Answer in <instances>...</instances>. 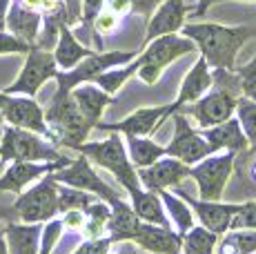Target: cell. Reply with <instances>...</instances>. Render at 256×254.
Masks as SVG:
<instances>
[{
    "instance_id": "22",
    "label": "cell",
    "mask_w": 256,
    "mask_h": 254,
    "mask_svg": "<svg viewBox=\"0 0 256 254\" xmlns=\"http://www.w3.org/2000/svg\"><path fill=\"white\" fill-rule=\"evenodd\" d=\"M40 27H42L40 14L27 9L20 0H12V7H9L7 16H4V29H7L12 36L20 38L27 45H36Z\"/></svg>"
},
{
    "instance_id": "11",
    "label": "cell",
    "mask_w": 256,
    "mask_h": 254,
    "mask_svg": "<svg viewBox=\"0 0 256 254\" xmlns=\"http://www.w3.org/2000/svg\"><path fill=\"white\" fill-rule=\"evenodd\" d=\"M52 176H54L56 183H60V185H70V188L85 190V192L96 194V196L100 198V201H105V203H112L114 198L120 196L114 188H110L105 180L98 176V172L94 170L90 158L82 156V154H78V158H74L70 165L56 170Z\"/></svg>"
},
{
    "instance_id": "25",
    "label": "cell",
    "mask_w": 256,
    "mask_h": 254,
    "mask_svg": "<svg viewBox=\"0 0 256 254\" xmlns=\"http://www.w3.org/2000/svg\"><path fill=\"white\" fill-rule=\"evenodd\" d=\"M52 54H54V60H56L58 70L67 72V70H72V67H76L82 58L92 56L94 52L74 36L70 25H60V29H58V40H56V45H54Z\"/></svg>"
},
{
    "instance_id": "47",
    "label": "cell",
    "mask_w": 256,
    "mask_h": 254,
    "mask_svg": "<svg viewBox=\"0 0 256 254\" xmlns=\"http://www.w3.org/2000/svg\"><path fill=\"white\" fill-rule=\"evenodd\" d=\"M210 9H212L210 0H198V2H196V9H194V12H190L187 16H190V20H198V18H203L205 14L210 12Z\"/></svg>"
},
{
    "instance_id": "23",
    "label": "cell",
    "mask_w": 256,
    "mask_h": 254,
    "mask_svg": "<svg viewBox=\"0 0 256 254\" xmlns=\"http://www.w3.org/2000/svg\"><path fill=\"white\" fill-rule=\"evenodd\" d=\"M110 221H107V236L112 238V243L116 241H134L136 232H138L140 218L136 216V212L132 210V205L122 196L114 198L110 203Z\"/></svg>"
},
{
    "instance_id": "9",
    "label": "cell",
    "mask_w": 256,
    "mask_h": 254,
    "mask_svg": "<svg viewBox=\"0 0 256 254\" xmlns=\"http://www.w3.org/2000/svg\"><path fill=\"white\" fill-rule=\"evenodd\" d=\"M24 65L20 70L18 78L2 90L4 94H18V96H29V98H36V94L40 92V87L47 80L56 78L58 74V65L54 60V54L49 50H40V47L34 45L32 50L24 54Z\"/></svg>"
},
{
    "instance_id": "31",
    "label": "cell",
    "mask_w": 256,
    "mask_h": 254,
    "mask_svg": "<svg viewBox=\"0 0 256 254\" xmlns=\"http://www.w3.org/2000/svg\"><path fill=\"white\" fill-rule=\"evenodd\" d=\"M110 203L105 201H94L92 205H87L82 210L85 214V223H82L80 232L85 238H98V236H105L107 232V221H110Z\"/></svg>"
},
{
    "instance_id": "16",
    "label": "cell",
    "mask_w": 256,
    "mask_h": 254,
    "mask_svg": "<svg viewBox=\"0 0 256 254\" xmlns=\"http://www.w3.org/2000/svg\"><path fill=\"white\" fill-rule=\"evenodd\" d=\"M136 174H138V180L145 190H150V192H160V190L178 188V185L190 176V165L180 163L178 158H172V156H163V158H158L156 163L136 170Z\"/></svg>"
},
{
    "instance_id": "17",
    "label": "cell",
    "mask_w": 256,
    "mask_h": 254,
    "mask_svg": "<svg viewBox=\"0 0 256 254\" xmlns=\"http://www.w3.org/2000/svg\"><path fill=\"white\" fill-rule=\"evenodd\" d=\"M174 194H178L183 201L190 205L192 210L196 212V216H198L200 226L208 228L210 232L214 234H225L230 230V223H232L234 214L240 210L238 203H220V201H200V198H194L190 196V194H185L180 188H174L172 190Z\"/></svg>"
},
{
    "instance_id": "1",
    "label": "cell",
    "mask_w": 256,
    "mask_h": 254,
    "mask_svg": "<svg viewBox=\"0 0 256 254\" xmlns=\"http://www.w3.org/2000/svg\"><path fill=\"white\" fill-rule=\"evenodd\" d=\"M180 36L194 42L196 52H200L210 70L234 72L236 56L245 42L256 36V32L248 25L225 27L218 22H190V25H183Z\"/></svg>"
},
{
    "instance_id": "49",
    "label": "cell",
    "mask_w": 256,
    "mask_h": 254,
    "mask_svg": "<svg viewBox=\"0 0 256 254\" xmlns=\"http://www.w3.org/2000/svg\"><path fill=\"white\" fill-rule=\"evenodd\" d=\"M9 7H12V0H0V27H4V16H7Z\"/></svg>"
},
{
    "instance_id": "30",
    "label": "cell",
    "mask_w": 256,
    "mask_h": 254,
    "mask_svg": "<svg viewBox=\"0 0 256 254\" xmlns=\"http://www.w3.org/2000/svg\"><path fill=\"white\" fill-rule=\"evenodd\" d=\"M216 250V254H256V230H228Z\"/></svg>"
},
{
    "instance_id": "39",
    "label": "cell",
    "mask_w": 256,
    "mask_h": 254,
    "mask_svg": "<svg viewBox=\"0 0 256 254\" xmlns=\"http://www.w3.org/2000/svg\"><path fill=\"white\" fill-rule=\"evenodd\" d=\"M230 230H256V201L240 203V210L234 214Z\"/></svg>"
},
{
    "instance_id": "26",
    "label": "cell",
    "mask_w": 256,
    "mask_h": 254,
    "mask_svg": "<svg viewBox=\"0 0 256 254\" xmlns=\"http://www.w3.org/2000/svg\"><path fill=\"white\" fill-rule=\"evenodd\" d=\"M130 198H132V210L136 212V216L145 223H154V226H163V228H172V221L167 216L165 208H163V201H160L158 192H150L140 185L136 188L134 192H130Z\"/></svg>"
},
{
    "instance_id": "44",
    "label": "cell",
    "mask_w": 256,
    "mask_h": 254,
    "mask_svg": "<svg viewBox=\"0 0 256 254\" xmlns=\"http://www.w3.org/2000/svg\"><path fill=\"white\" fill-rule=\"evenodd\" d=\"M132 2V12L140 14V16H145L147 20H150V16L154 14V9L158 7L163 0H130Z\"/></svg>"
},
{
    "instance_id": "46",
    "label": "cell",
    "mask_w": 256,
    "mask_h": 254,
    "mask_svg": "<svg viewBox=\"0 0 256 254\" xmlns=\"http://www.w3.org/2000/svg\"><path fill=\"white\" fill-rule=\"evenodd\" d=\"M105 9H110L112 14H116L120 18L132 12V2L130 0H105Z\"/></svg>"
},
{
    "instance_id": "8",
    "label": "cell",
    "mask_w": 256,
    "mask_h": 254,
    "mask_svg": "<svg viewBox=\"0 0 256 254\" xmlns=\"http://www.w3.org/2000/svg\"><path fill=\"white\" fill-rule=\"evenodd\" d=\"M138 56V52H94L92 56L82 58L76 67L67 72L58 70L56 74V82H58V94H67L72 92L76 85H82V82H92L94 78L102 72L112 70V67H120L127 65L130 60Z\"/></svg>"
},
{
    "instance_id": "10",
    "label": "cell",
    "mask_w": 256,
    "mask_h": 254,
    "mask_svg": "<svg viewBox=\"0 0 256 254\" xmlns=\"http://www.w3.org/2000/svg\"><path fill=\"white\" fill-rule=\"evenodd\" d=\"M236 154H216L205 156L196 165H190V176L198 185V198L200 201H220L225 192L230 176L234 170Z\"/></svg>"
},
{
    "instance_id": "51",
    "label": "cell",
    "mask_w": 256,
    "mask_h": 254,
    "mask_svg": "<svg viewBox=\"0 0 256 254\" xmlns=\"http://www.w3.org/2000/svg\"><path fill=\"white\" fill-rule=\"evenodd\" d=\"M2 100H4V94H2V92H0V125L4 123V120H2Z\"/></svg>"
},
{
    "instance_id": "45",
    "label": "cell",
    "mask_w": 256,
    "mask_h": 254,
    "mask_svg": "<svg viewBox=\"0 0 256 254\" xmlns=\"http://www.w3.org/2000/svg\"><path fill=\"white\" fill-rule=\"evenodd\" d=\"M65 4V14H67V25H76L80 22V0H62Z\"/></svg>"
},
{
    "instance_id": "48",
    "label": "cell",
    "mask_w": 256,
    "mask_h": 254,
    "mask_svg": "<svg viewBox=\"0 0 256 254\" xmlns=\"http://www.w3.org/2000/svg\"><path fill=\"white\" fill-rule=\"evenodd\" d=\"M116 254H138V252H136V248L132 241H122V246L116 250Z\"/></svg>"
},
{
    "instance_id": "38",
    "label": "cell",
    "mask_w": 256,
    "mask_h": 254,
    "mask_svg": "<svg viewBox=\"0 0 256 254\" xmlns=\"http://www.w3.org/2000/svg\"><path fill=\"white\" fill-rule=\"evenodd\" d=\"M116 27H118V16L112 14L110 9H102L96 16V20H94V25H92V36H94V40H96L98 52H102V36L112 34Z\"/></svg>"
},
{
    "instance_id": "54",
    "label": "cell",
    "mask_w": 256,
    "mask_h": 254,
    "mask_svg": "<svg viewBox=\"0 0 256 254\" xmlns=\"http://www.w3.org/2000/svg\"><path fill=\"white\" fill-rule=\"evenodd\" d=\"M0 29H4V27H0Z\"/></svg>"
},
{
    "instance_id": "3",
    "label": "cell",
    "mask_w": 256,
    "mask_h": 254,
    "mask_svg": "<svg viewBox=\"0 0 256 254\" xmlns=\"http://www.w3.org/2000/svg\"><path fill=\"white\" fill-rule=\"evenodd\" d=\"M74 152L82 154L90 158V163L98 165V168L107 170L112 174L118 185L125 190L127 194L134 192L136 188H140L138 174H136V168L132 165L130 156H127V148L122 136L118 134H110L105 140H94V143H80Z\"/></svg>"
},
{
    "instance_id": "6",
    "label": "cell",
    "mask_w": 256,
    "mask_h": 254,
    "mask_svg": "<svg viewBox=\"0 0 256 254\" xmlns=\"http://www.w3.org/2000/svg\"><path fill=\"white\" fill-rule=\"evenodd\" d=\"M70 156L58 152L54 143L34 134V132L20 130V127L4 125L2 138H0V163H14V160H67Z\"/></svg>"
},
{
    "instance_id": "37",
    "label": "cell",
    "mask_w": 256,
    "mask_h": 254,
    "mask_svg": "<svg viewBox=\"0 0 256 254\" xmlns=\"http://www.w3.org/2000/svg\"><path fill=\"white\" fill-rule=\"evenodd\" d=\"M234 74H236V78H238L240 96H245V98L256 102V56L248 62V65H243V67L236 65Z\"/></svg>"
},
{
    "instance_id": "32",
    "label": "cell",
    "mask_w": 256,
    "mask_h": 254,
    "mask_svg": "<svg viewBox=\"0 0 256 254\" xmlns=\"http://www.w3.org/2000/svg\"><path fill=\"white\" fill-rule=\"evenodd\" d=\"M138 67H140V60H138V56H136L134 60H130L127 65L112 67V70H107V72H102V74H98L92 82L100 87L102 92H107V94H116V92L120 90V87L125 85V82L130 80L132 76H136Z\"/></svg>"
},
{
    "instance_id": "18",
    "label": "cell",
    "mask_w": 256,
    "mask_h": 254,
    "mask_svg": "<svg viewBox=\"0 0 256 254\" xmlns=\"http://www.w3.org/2000/svg\"><path fill=\"white\" fill-rule=\"evenodd\" d=\"M187 14H190V7L185 0H163L147 20L145 42L165 34H178L187 20Z\"/></svg>"
},
{
    "instance_id": "50",
    "label": "cell",
    "mask_w": 256,
    "mask_h": 254,
    "mask_svg": "<svg viewBox=\"0 0 256 254\" xmlns=\"http://www.w3.org/2000/svg\"><path fill=\"white\" fill-rule=\"evenodd\" d=\"M0 254H9L7 250V238H4V230L0 228Z\"/></svg>"
},
{
    "instance_id": "2",
    "label": "cell",
    "mask_w": 256,
    "mask_h": 254,
    "mask_svg": "<svg viewBox=\"0 0 256 254\" xmlns=\"http://www.w3.org/2000/svg\"><path fill=\"white\" fill-rule=\"evenodd\" d=\"M212 76H214V85L208 94H203L192 105L180 107V112L190 114L203 130L232 118L236 112V100L240 96V85L234 72L212 70Z\"/></svg>"
},
{
    "instance_id": "43",
    "label": "cell",
    "mask_w": 256,
    "mask_h": 254,
    "mask_svg": "<svg viewBox=\"0 0 256 254\" xmlns=\"http://www.w3.org/2000/svg\"><path fill=\"white\" fill-rule=\"evenodd\" d=\"M60 221L67 230H80L85 223V214H82V210H70V212H62Z\"/></svg>"
},
{
    "instance_id": "41",
    "label": "cell",
    "mask_w": 256,
    "mask_h": 254,
    "mask_svg": "<svg viewBox=\"0 0 256 254\" xmlns=\"http://www.w3.org/2000/svg\"><path fill=\"white\" fill-rule=\"evenodd\" d=\"M32 47L34 45H27L20 38H16L9 32L0 29V56H4V54H27Z\"/></svg>"
},
{
    "instance_id": "12",
    "label": "cell",
    "mask_w": 256,
    "mask_h": 254,
    "mask_svg": "<svg viewBox=\"0 0 256 254\" xmlns=\"http://www.w3.org/2000/svg\"><path fill=\"white\" fill-rule=\"evenodd\" d=\"M4 94V92H2ZM2 120L12 127H20V130L34 132V134L52 140V132L45 120V110L38 105L36 98L29 96H18V94H4L2 100Z\"/></svg>"
},
{
    "instance_id": "40",
    "label": "cell",
    "mask_w": 256,
    "mask_h": 254,
    "mask_svg": "<svg viewBox=\"0 0 256 254\" xmlns=\"http://www.w3.org/2000/svg\"><path fill=\"white\" fill-rule=\"evenodd\" d=\"M110 250H112V238L98 236V238H85L72 254H110Z\"/></svg>"
},
{
    "instance_id": "14",
    "label": "cell",
    "mask_w": 256,
    "mask_h": 254,
    "mask_svg": "<svg viewBox=\"0 0 256 254\" xmlns=\"http://www.w3.org/2000/svg\"><path fill=\"white\" fill-rule=\"evenodd\" d=\"M174 112H178V105L176 102H170V105H156V107H140V110L132 112L130 116H125L118 123H98L96 130L100 132H118V134L125 136H150L154 134L160 127L165 118H170Z\"/></svg>"
},
{
    "instance_id": "7",
    "label": "cell",
    "mask_w": 256,
    "mask_h": 254,
    "mask_svg": "<svg viewBox=\"0 0 256 254\" xmlns=\"http://www.w3.org/2000/svg\"><path fill=\"white\" fill-rule=\"evenodd\" d=\"M52 174H45L32 183L29 190L18 194L12 212L20 218V223H47L49 218L58 216V183Z\"/></svg>"
},
{
    "instance_id": "36",
    "label": "cell",
    "mask_w": 256,
    "mask_h": 254,
    "mask_svg": "<svg viewBox=\"0 0 256 254\" xmlns=\"http://www.w3.org/2000/svg\"><path fill=\"white\" fill-rule=\"evenodd\" d=\"M62 221L58 216L49 218L47 223H42V232H40V246H38V254H52L54 248L58 246V241H60L62 236Z\"/></svg>"
},
{
    "instance_id": "28",
    "label": "cell",
    "mask_w": 256,
    "mask_h": 254,
    "mask_svg": "<svg viewBox=\"0 0 256 254\" xmlns=\"http://www.w3.org/2000/svg\"><path fill=\"white\" fill-rule=\"evenodd\" d=\"M125 148H127V156H130L132 165L138 170L156 163L158 158L165 156V148L156 145L154 140H150L147 136H127Z\"/></svg>"
},
{
    "instance_id": "21",
    "label": "cell",
    "mask_w": 256,
    "mask_h": 254,
    "mask_svg": "<svg viewBox=\"0 0 256 254\" xmlns=\"http://www.w3.org/2000/svg\"><path fill=\"white\" fill-rule=\"evenodd\" d=\"M203 138L208 140L212 154L220 152V150H228V152H232L236 156L250 154V143H248V138H245L236 116H232V118L223 120V123H218L214 127H208V130L203 132Z\"/></svg>"
},
{
    "instance_id": "4",
    "label": "cell",
    "mask_w": 256,
    "mask_h": 254,
    "mask_svg": "<svg viewBox=\"0 0 256 254\" xmlns=\"http://www.w3.org/2000/svg\"><path fill=\"white\" fill-rule=\"evenodd\" d=\"M45 120L56 148L76 150L92 134V130L85 125L70 92L67 94H58V92L54 94L52 102L45 110Z\"/></svg>"
},
{
    "instance_id": "52",
    "label": "cell",
    "mask_w": 256,
    "mask_h": 254,
    "mask_svg": "<svg viewBox=\"0 0 256 254\" xmlns=\"http://www.w3.org/2000/svg\"><path fill=\"white\" fill-rule=\"evenodd\" d=\"M210 2H212V7H214L216 2H223V0H210ZM240 2H256V0H240Z\"/></svg>"
},
{
    "instance_id": "34",
    "label": "cell",
    "mask_w": 256,
    "mask_h": 254,
    "mask_svg": "<svg viewBox=\"0 0 256 254\" xmlns=\"http://www.w3.org/2000/svg\"><path fill=\"white\" fill-rule=\"evenodd\" d=\"M234 116L238 118L240 130H243L245 138L250 143V154L256 152V102L245 98V96H238Z\"/></svg>"
},
{
    "instance_id": "42",
    "label": "cell",
    "mask_w": 256,
    "mask_h": 254,
    "mask_svg": "<svg viewBox=\"0 0 256 254\" xmlns=\"http://www.w3.org/2000/svg\"><path fill=\"white\" fill-rule=\"evenodd\" d=\"M102 9H105V0H80V22L82 27L90 29V34L94 20H96V16Z\"/></svg>"
},
{
    "instance_id": "20",
    "label": "cell",
    "mask_w": 256,
    "mask_h": 254,
    "mask_svg": "<svg viewBox=\"0 0 256 254\" xmlns=\"http://www.w3.org/2000/svg\"><path fill=\"white\" fill-rule=\"evenodd\" d=\"M138 248L152 254H180L183 248V236L178 232H174L172 228L154 226V223L140 221L138 232H136L134 241Z\"/></svg>"
},
{
    "instance_id": "35",
    "label": "cell",
    "mask_w": 256,
    "mask_h": 254,
    "mask_svg": "<svg viewBox=\"0 0 256 254\" xmlns=\"http://www.w3.org/2000/svg\"><path fill=\"white\" fill-rule=\"evenodd\" d=\"M94 201H98L96 194L58 183V214L70 212V210H85Z\"/></svg>"
},
{
    "instance_id": "15",
    "label": "cell",
    "mask_w": 256,
    "mask_h": 254,
    "mask_svg": "<svg viewBox=\"0 0 256 254\" xmlns=\"http://www.w3.org/2000/svg\"><path fill=\"white\" fill-rule=\"evenodd\" d=\"M72 158L67 160H47V163H40V160H14V163L7 165L2 174H0V192H12V194H20L27 185L36 183L38 178H42L45 174H52L56 170L70 165Z\"/></svg>"
},
{
    "instance_id": "5",
    "label": "cell",
    "mask_w": 256,
    "mask_h": 254,
    "mask_svg": "<svg viewBox=\"0 0 256 254\" xmlns=\"http://www.w3.org/2000/svg\"><path fill=\"white\" fill-rule=\"evenodd\" d=\"M196 52V45L190 38L180 36V34H165L154 40L145 42V47L138 52L140 67L136 74L140 76V80L145 85H156L160 74L165 72L167 65H172L174 60H178L185 54Z\"/></svg>"
},
{
    "instance_id": "27",
    "label": "cell",
    "mask_w": 256,
    "mask_h": 254,
    "mask_svg": "<svg viewBox=\"0 0 256 254\" xmlns=\"http://www.w3.org/2000/svg\"><path fill=\"white\" fill-rule=\"evenodd\" d=\"M2 230L9 254H38L42 223H7Z\"/></svg>"
},
{
    "instance_id": "53",
    "label": "cell",
    "mask_w": 256,
    "mask_h": 254,
    "mask_svg": "<svg viewBox=\"0 0 256 254\" xmlns=\"http://www.w3.org/2000/svg\"><path fill=\"white\" fill-rule=\"evenodd\" d=\"M252 176H254V180H256V163L252 165Z\"/></svg>"
},
{
    "instance_id": "24",
    "label": "cell",
    "mask_w": 256,
    "mask_h": 254,
    "mask_svg": "<svg viewBox=\"0 0 256 254\" xmlns=\"http://www.w3.org/2000/svg\"><path fill=\"white\" fill-rule=\"evenodd\" d=\"M212 85H214V76H212V70L208 67V62H205L203 56H198V60L194 62V67H192L190 72L185 74L183 82H180V90H178V96H176V105L185 107V105H192V102H196L203 94H208L212 90Z\"/></svg>"
},
{
    "instance_id": "19",
    "label": "cell",
    "mask_w": 256,
    "mask_h": 254,
    "mask_svg": "<svg viewBox=\"0 0 256 254\" xmlns=\"http://www.w3.org/2000/svg\"><path fill=\"white\" fill-rule=\"evenodd\" d=\"M70 94H72V98H74V102H76L80 116H82V120H85V125L90 127V130H96V125L100 123L105 110L114 102L112 94L102 92L100 87L94 85V82L76 85Z\"/></svg>"
},
{
    "instance_id": "29",
    "label": "cell",
    "mask_w": 256,
    "mask_h": 254,
    "mask_svg": "<svg viewBox=\"0 0 256 254\" xmlns=\"http://www.w3.org/2000/svg\"><path fill=\"white\" fill-rule=\"evenodd\" d=\"M158 196H160V201H163V208H165L167 216H170V221L176 226V232H178L180 236L187 234L192 228L196 226L194 214H192V208L178 196V194L167 192V190H160Z\"/></svg>"
},
{
    "instance_id": "33",
    "label": "cell",
    "mask_w": 256,
    "mask_h": 254,
    "mask_svg": "<svg viewBox=\"0 0 256 254\" xmlns=\"http://www.w3.org/2000/svg\"><path fill=\"white\" fill-rule=\"evenodd\" d=\"M218 234L210 232L203 226H194L187 234H183V248L180 254H214Z\"/></svg>"
},
{
    "instance_id": "13",
    "label": "cell",
    "mask_w": 256,
    "mask_h": 254,
    "mask_svg": "<svg viewBox=\"0 0 256 254\" xmlns=\"http://www.w3.org/2000/svg\"><path fill=\"white\" fill-rule=\"evenodd\" d=\"M172 118H174V136H172L170 145L165 148V156L178 158L185 165H196L198 160H203L205 156L212 154L208 140L190 125V118L183 112H174Z\"/></svg>"
}]
</instances>
